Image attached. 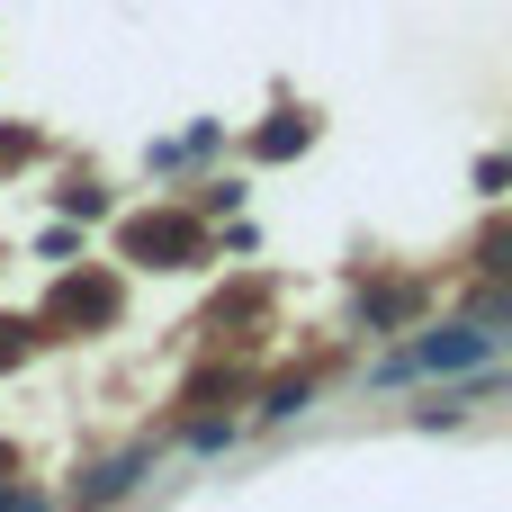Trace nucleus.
<instances>
[{
    "label": "nucleus",
    "mask_w": 512,
    "mask_h": 512,
    "mask_svg": "<svg viewBox=\"0 0 512 512\" xmlns=\"http://www.w3.org/2000/svg\"><path fill=\"white\" fill-rule=\"evenodd\" d=\"M0 512H45V504L36 495H0Z\"/></svg>",
    "instance_id": "nucleus-2"
},
{
    "label": "nucleus",
    "mask_w": 512,
    "mask_h": 512,
    "mask_svg": "<svg viewBox=\"0 0 512 512\" xmlns=\"http://www.w3.org/2000/svg\"><path fill=\"white\" fill-rule=\"evenodd\" d=\"M486 351H495V333H468V324H459V333H432V342L396 351L378 378H414V369H468V360H486Z\"/></svg>",
    "instance_id": "nucleus-1"
}]
</instances>
